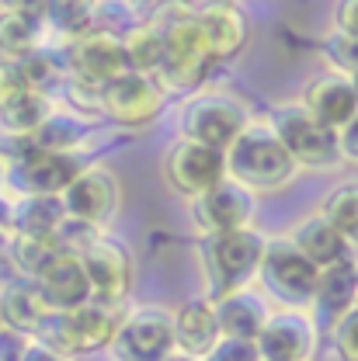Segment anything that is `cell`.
Segmentation results:
<instances>
[{"instance_id": "e575fe53", "label": "cell", "mask_w": 358, "mask_h": 361, "mask_svg": "<svg viewBox=\"0 0 358 361\" xmlns=\"http://www.w3.org/2000/svg\"><path fill=\"white\" fill-rule=\"evenodd\" d=\"M323 56H327V63H330L334 73H341V77H355L358 73V39L330 32L323 39Z\"/></svg>"}, {"instance_id": "bcb514c9", "label": "cell", "mask_w": 358, "mask_h": 361, "mask_svg": "<svg viewBox=\"0 0 358 361\" xmlns=\"http://www.w3.org/2000/svg\"><path fill=\"white\" fill-rule=\"evenodd\" d=\"M7 226H11V202L0 198V229H7Z\"/></svg>"}, {"instance_id": "d590c367", "label": "cell", "mask_w": 358, "mask_h": 361, "mask_svg": "<svg viewBox=\"0 0 358 361\" xmlns=\"http://www.w3.org/2000/svg\"><path fill=\"white\" fill-rule=\"evenodd\" d=\"M334 348L341 361H358V306L334 323Z\"/></svg>"}, {"instance_id": "d6986e66", "label": "cell", "mask_w": 358, "mask_h": 361, "mask_svg": "<svg viewBox=\"0 0 358 361\" xmlns=\"http://www.w3.org/2000/svg\"><path fill=\"white\" fill-rule=\"evenodd\" d=\"M195 25L198 35L205 42V52L213 63H229L244 52L247 45V21L233 4H220V7H205L195 11Z\"/></svg>"}, {"instance_id": "7402d4cb", "label": "cell", "mask_w": 358, "mask_h": 361, "mask_svg": "<svg viewBox=\"0 0 358 361\" xmlns=\"http://www.w3.org/2000/svg\"><path fill=\"white\" fill-rule=\"evenodd\" d=\"M216 302V319H220V334L233 337V341H258V334L265 330L271 316L268 299L261 292H251V288H240V292H229L223 299H213Z\"/></svg>"}, {"instance_id": "4316f807", "label": "cell", "mask_w": 358, "mask_h": 361, "mask_svg": "<svg viewBox=\"0 0 358 361\" xmlns=\"http://www.w3.org/2000/svg\"><path fill=\"white\" fill-rule=\"evenodd\" d=\"M49 28H45V18L35 14H18V11H0V56L7 63L42 49V45H56L49 42Z\"/></svg>"}, {"instance_id": "484cf974", "label": "cell", "mask_w": 358, "mask_h": 361, "mask_svg": "<svg viewBox=\"0 0 358 361\" xmlns=\"http://www.w3.org/2000/svg\"><path fill=\"white\" fill-rule=\"evenodd\" d=\"M358 261V257H355ZM355 261L348 264H338V268L320 271V281H316V295L314 306L327 316L330 323H338L345 313H352L358 306V278H355Z\"/></svg>"}, {"instance_id": "30bf717a", "label": "cell", "mask_w": 358, "mask_h": 361, "mask_svg": "<svg viewBox=\"0 0 358 361\" xmlns=\"http://www.w3.org/2000/svg\"><path fill=\"white\" fill-rule=\"evenodd\" d=\"M164 101H167V90L160 87V80L150 73H133V70L97 90L101 115L112 118L115 126H126V129L153 122L160 115Z\"/></svg>"}, {"instance_id": "f5cc1de1", "label": "cell", "mask_w": 358, "mask_h": 361, "mask_svg": "<svg viewBox=\"0 0 358 361\" xmlns=\"http://www.w3.org/2000/svg\"><path fill=\"white\" fill-rule=\"evenodd\" d=\"M0 326H4V319H0Z\"/></svg>"}, {"instance_id": "1f68e13d", "label": "cell", "mask_w": 358, "mask_h": 361, "mask_svg": "<svg viewBox=\"0 0 358 361\" xmlns=\"http://www.w3.org/2000/svg\"><path fill=\"white\" fill-rule=\"evenodd\" d=\"M122 49H126V59H129L133 73H150L153 77L157 66H160V56H164V35H160L157 25H139L122 39Z\"/></svg>"}, {"instance_id": "e0dca14e", "label": "cell", "mask_w": 358, "mask_h": 361, "mask_svg": "<svg viewBox=\"0 0 358 361\" xmlns=\"http://www.w3.org/2000/svg\"><path fill=\"white\" fill-rule=\"evenodd\" d=\"M35 285H39V292L52 313H70V310L94 302L88 271L80 264V254H73V250H59L49 261V268L35 278Z\"/></svg>"}, {"instance_id": "7bdbcfd3", "label": "cell", "mask_w": 358, "mask_h": 361, "mask_svg": "<svg viewBox=\"0 0 358 361\" xmlns=\"http://www.w3.org/2000/svg\"><path fill=\"white\" fill-rule=\"evenodd\" d=\"M45 7H49V0H0V11L35 14V18H45Z\"/></svg>"}, {"instance_id": "83f0119b", "label": "cell", "mask_w": 358, "mask_h": 361, "mask_svg": "<svg viewBox=\"0 0 358 361\" xmlns=\"http://www.w3.org/2000/svg\"><path fill=\"white\" fill-rule=\"evenodd\" d=\"M21 80L28 84L32 94H52L59 84H66V59H63V45H42L21 59H14Z\"/></svg>"}, {"instance_id": "ffe728a7", "label": "cell", "mask_w": 358, "mask_h": 361, "mask_svg": "<svg viewBox=\"0 0 358 361\" xmlns=\"http://www.w3.org/2000/svg\"><path fill=\"white\" fill-rule=\"evenodd\" d=\"M292 247L314 264L316 271H327V268H338V264H348L355 261V247L327 223L320 212L303 219V223L292 229Z\"/></svg>"}, {"instance_id": "f35d334b", "label": "cell", "mask_w": 358, "mask_h": 361, "mask_svg": "<svg viewBox=\"0 0 358 361\" xmlns=\"http://www.w3.org/2000/svg\"><path fill=\"white\" fill-rule=\"evenodd\" d=\"M129 4H133L136 18H139L143 25H160V21H167L171 14L188 11L184 0H129Z\"/></svg>"}, {"instance_id": "cb8c5ba5", "label": "cell", "mask_w": 358, "mask_h": 361, "mask_svg": "<svg viewBox=\"0 0 358 361\" xmlns=\"http://www.w3.org/2000/svg\"><path fill=\"white\" fill-rule=\"evenodd\" d=\"M94 135L88 115L70 108H52V115L32 133V142L39 153H84L88 139Z\"/></svg>"}, {"instance_id": "2e32d148", "label": "cell", "mask_w": 358, "mask_h": 361, "mask_svg": "<svg viewBox=\"0 0 358 361\" xmlns=\"http://www.w3.org/2000/svg\"><path fill=\"white\" fill-rule=\"evenodd\" d=\"M84 167H90V164H84L80 153H35L25 164L7 167V180L21 191V198L25 195H52V198H59L77 180V174Z\"/></svg>"}, {"instance_id": "ac0fdd59", "label": "cell", "mask_w": 358, "mask_h": 361, "mask_svg": "<svg viewBox=\"0 0 358 361\" xmlns=\"http://www.w3.org/2000/svg\"><path fill=\"white\" fill-rule=\"evenodd\" d=\"M299 104L314 115L320 126H327V129H345L358 115V94L352 87V77H341L334 70L314 77L306 84V90H303V101Z\"/></svg>"}, {"instance_id": "9a60e30c", "label": "cell", "mask_w": 358, "mask_h": 361, "mask_svg": "<svg viewBox=\"0 0 358 361\" xmlns=\"http://www.w3.org/2000/svg\"><path fill=\"white\" fill-rule=\"evenodd\" d=\"M254 344L261 361H310L316 351V319L306 310L271 313Z\"/></svg>"}, {"instance_id": "7dc6e473", "label": "cell", "mask_w": 358, "mask_h": 361, "mask_svg": "<svg viewBox=\"0 0 358 361\" xmlns=\"http://www.w3.org/2000/svg\"><path fill=\"white\" fill-rule=\"evenodd\" d=\"M7 240H11L7 229H0V261H4V254H7Z\"/></svg>"}, {"instance_id": "44dd1931", "label": "cell", "mask_w": 358, "mask_h": 361, "mask_svg": "<svg viewBox=\"0 0 358 361\" xmlns=\"http://www.w3.org/2000/svg\"><path fill=\"white\" fill-rule=\"evenodd\" d=\"M220 319H216V302L209 295L202 299H188L174 313V344L181 355L191 358H205L216 344H220Z\"/></svg>"}, {"instance_id": "5bb4252c", "label": "cell", "mask_w": 358, "mask_h": 361, "mask_svg": "<svg viewBox=\"0 0 358 361\" xmlns=\"http://www.w3.org/2000/svg\"><path fill=\"white\" fill-rule=\"evenodd\" d=\"M191 219L205 236H220L233 229H247L254 212H258V195L247 191L237 180H220L216 188H209L205 195L191 198Z\"/></svg>"}, {"instance_id": "681fc988", "label": "cell", "mask_w": 358, "mask_h": 361, "mask_svg": "<svg viewBox=\"0 0 358 361\" xmlns=\"http://www.w3.org/2000/svg\"><path fill=\"white\" fill-rule=\"evenodd\" d=\"M4 184H7V167H4V160H0V191H4Z\"/></svg>"}, {"instance_id": "f546056e", "label": "cell", "mask_w": 358, "mask_h": 361, "mask_svg": "<svg viewBox=\"0 0 358 361\" xmlns=\"http://www.w3.org/2000/svg\"><path fill=\"white\" fill-rule=\"evenodd\" d=\"M320 216L358 250V180L338 184V188L323 198Z\"/></svg>"}, {"instance_id": "8d00e7d4", "label": "cell", "mask_w": 358, "mask_h": 361, "mask_svg": "<svg viewBox=\"0 0 358 361\" xmlns=\"http://www.w3.org/2000/svg\"><path fill=\"white\" fill-rule=\"evenodd\" d=\"M32 90H28V84L21 80V73H18V66L14 63H0V115L7 111V108H14L18 101H25Z\"/></svg>"}, {"instance_id": "816d5d0a", "label": "cell", "mask_w": 358, "mask_h": 361, "mask_svg": "<svg viewBox=\"0 0 358 361\" xmlns=\"http://www.w3.org/2000/svg\"><path fill=\"white\" fill-rule=\"evenodd\" d=\"M355 278H358V261H355Z\"/></svg>"}, {"instance_id": "836d02e7", "label": "cell", "mask_w": 358, "mask_h": 361, "mask_svg": "<svg viewBox=\"0 0 358 361\" xmlns=\"http://www.w3.org/2000/svg\"><path fill=\"white\" fill-rule=\"evenodd\" d=\"M139 25L143 21L136 18L129 0H97V7H94V28L90 32H101V35H112V39H126Z\"/></svg>"}, {"instance_id": "8992f818", "label": "cell", "mask_w": 358, "mask_h": 361, "mask_svg": "<svg viewBox=\"0 0 358 361\" xmlns=\"http://www.w3.org/2000/svg\"><path fill=\"white\" fill-rule=\"evenodd\" d=\"M271 133L282 139V146L289 149V157L296 160V167L306 171H334L341 160V146H338V129L320 126L303 104H282L271 111Z\"/></svg>"}, {"instance_id": "d4e9b609", "label": "cell", "mask_w": 358, "mask_h": 361, "mask_svg": "<svg viewBox=\"0 0 358 361\" xmlns=\"http://www.w3.org/2000/svg\"><path fill=\"white\" fill-rule=\"evenodd\" d=\"M66 223L63 198L52 195H25L11 205V229L14 236H56Z\"/></svg>"}, {"instance_id": "9c48e42d", "label": "cell", "mask_w": 358, "mask_h": 361, "mask_svg": "<svg viewBox=\"0 0 358 361\" xmlns=\"http://www.w3.org/2000/svg\"><path fill=\"white\" fill-rule=\"evenodd\" d=\"M63 59H66V80L73 87L90 90V94H97L115 77L129 73L122 39H112V35H101V32H88L84 39L66 42L63 45Z\"/></svg>"}, {"instance_id": "ab89813d", "label": "cell", "mask_w": 358, "mask_h": 361, "mask_svg": "<svg viewBox=\"0 0 358 361\" xmlns=\"http://www.w3.org/2000/svg\"><path fill=\"white\" fill-rule=\"evenodd\" d=\"M28 337L11 330V326H0V361H21L25 351H28Z\"/></svg>"}, {"instance_id": "277c9868", "label": "cell", "mask_w": 358, "mask_h": 361, "mask_svg": "<svg viewBox=\"0 0 358 361\" xmlns=\"http://www.w3.org/2000/svg\"><path fill=\"white\" fill-rule=\"evenodd\" d=\"M247 126H251L247 104L226 90H198L181 108V139L213 146L220 153H226Z\"/></svg>"}, {"instance_id": "8fae6325", "label": "cell", "mask_w": 358, "mask_h": 361, "mask_svg": "<svg viewBox=\"0 0 358 361\" xmlns=\"http://www.w3.org/2000/svg\"><path fill=\"white\" fill-rule=\"evenodd\" d=\"M164 180L171 184V191L191 202L226 180V153L191 139H178L164 153Z\"/></svg>"}, {"instance_id": "ee69618b", "label": "cell", "mask_w": 358, "mask_h": 361, "mask_svg": "<svg viewBox=\"0 0 358 361\" xmlns=\"http://www.w3.org/2000/svg\"><path fill=\"white\" fill-rule=\"evenodd\" d=\"M21 361H66L63 355H56L52 348H45L42 341H32L28 344V351H25V358Z\"/></svg>"}, {"instance_id": "4fadbf2b", "label": "cell", "mask_w": 358, "mask_h": 361, "mask_svg": "<svg viewBox=\"0 0 358 361\" xmlns=\"http://www.w3.org/2000/svg\"><path fill=\"white\" fill-rule=\"evenodd\" d=\"M59 198H63L66 219H77V223H84V226L105 229L119 216L122 188H119V178L108 167H84L77 174V180Z\"/></svg>"}, {"instance_id": "60d3db41", "label": "cell", "mask_w": 358, "mask_h": 361, "mask_svg": "<svg viewBox=\"0 0 358 361\" xmlns=\"http://www.w3.org/2000/svg\"><path fill=\"white\" fill-rule=\"evenodd\" d=\"M334 32L338 35H348V39H358V0H338Z\"/></svg>"}, {"instance_id": "74e56055", "label": "cell", "mask_w": 358, "mask_h": 361, "mask_svg": "<svg viewBox=\"0 0 358 361\" xmlns=\"http://www.w3.org/2000/svg\"><path fill=\"white\" fill-rule=\"evenodd\" d=\"M202 361H261V355H258V344H254V341L220 337V344H216Z\"/></svg>"}, {"instance_id": "f1b7e54d", "label": "cell", "mask_w": 358, "mask_h": 361, "mask_svg": "<svg viewBox=\"0 0 358 361\" xmlns=\"http://www.w3.org/2000/svg\"><path fill=\"white\" fill-rule=\"evenodd\" d=\"M94 7H97V0H49L45 28L56 39V45L84 39L94 28Z\"/></svg>"}, {"instance_id": "7c38bea8", "label": "cell", "mask_w": 358, "mask_h": 361, "mask_svg": "<svg viewBox=\"0 0 358 361\" xmlns=\"http://www.w3.org/2000/svg\"><path fill=\"white\" fill-rule=\"evenodd\" d=\"M80 264L88 271L94 302L119 310V302L133 288V257H129V250L115 236L97 233L88 247L80 250Z\"/></svg>"}, {"instance_id": "c3c4849f", "label": "cell", "mask_w": 358, "mask_h": 361, "mask_svg": "<svg viewBox=\"0 0 358 361\" xmlns=\"http://www.w3.org/2000/svg\"><path fill=\"white\" fill-rule=\"evenodd\" d=\"M167 361H202V358H191V355H181V351H174Z\"/></svg>"}, {"instance_id": "f907efd6", "label": "cell", "mask_w": 358, "mask_h": 361, "mask_svg": "<svg viewBox=\"0 0 358 361\" xmlns=\"http://www.w3.org/2000/svg\"><path fill=\"white\" fill-rule=\"evenodd\" d=\"M352 87H355V94H358V73H355V77H352Z\"/></svg>"}, {"instance_id": "52a82bcc", "label": "cell", "mask_w": 358, "mask_h": 361, "mask_svg": "<svg viewBox=\"0 0 358 361\" xmlns=\"http://www.w3.org/2000/svg\"><path fill=\"white\" fill-rule=\"evenodd\" d=\"M258 278H261L265 292L285 310H306V306H314L320 271L292 247V240H268Z\"/></svg>"}, {"instance_id": "ba28073f", "label": "cell", "mask_w": 358, "mask_h": 361, "mask_svg": "<svg viewBox=\"0 0 358 361\" xmlns=\"http://www.w3.org/2000/svg\"><path fill=\"white\" fill-rule=\"evenodd\" d=\"M108 351L115 361H167L178 351L174 313L160 306H139L133 313H126Z\"/></svg>"}, {"instance_id": "3957f363", "label": "cell", "mask_w": 358, "mask_h": 361, "mask_svg": "<svg viewBox=\"0 0 358 361\" xmlns=\"http://www.w3.org/2000/svg\"><path fill=\"white\" fill-rule=\"evenodd\" d=\"M265 247H268V240L254 226L205 236L202 261H205V274H209V299H223L229 292L247 288L251 278H258Z\"/></svg>"}, {"instance_id": "b9f144b4", "label": "cell", "mask_w": 358, "mask_h": 361, "mask_svg": "<svg viewBox=\"0 0 358 361\" xmlns=\"http://www.w3.org/2000/svg\"><path fill=\"white\" fill-rule=\"evenodd\" d=\"M338 146H341V160L358 164V115L345 129H338Z\"/></svg>"}, {"instance_id": "d6a6232c", "label": "cell", "mask_w": 358, "mask_h": 361, "mask_svg": "<svg viewBox=\"0 0 358 361\" xmlns=\"http://www.w3.org/2000/svg\"><path fill=\"white\" fill-rule=\"evenodd\" d=\"M49 115H52V101L45 94H28L25 101H18L0 115V126L7 135H32Z\"/></svg>"}, {"instance_id": "7a4b0ae2", "label": "cell", "mask_w": 358, "mask_h": 361, "mask_svg": "<svg viewBox=\"0 0 358 361\" xmlns=\"http://www.w3.org/2000/svg\"><path fill=\"white\" fill-rule=\"evenodd\" d=\"M164 35V56L157 66V80L167 94H198L209 80V70L216 66L205 52V42L195 25V11H178L167 21L157 25Z\"/></svg>"}, {"instance_id": "5b68a950", "label": "cell", "mask_w": 358, "mask_h": 361, "mask_svg": "<svg viewBox=\"0 0 358 361\" xmlns=\"http://www.w3.org/2000/svg\"><path fill=\"white\" fill-rule=\"evenodd\" d=\"M119 323H122V313L115 306L88 302V306L70 310V313H52L35 337L45 348H52L56 355L73 358V355H94L101 348H112Z\"/></svg>"}, {"instance_id": "6da1fadb", "label": "cell", "mask_w": 358, "mask_h": 361, "mask_svg": "<svg viewBox=\"0 0 358 361\" xmlns=\"http://www.w3.org/2000/svg\"><path fill=\"white\" fill-rule=\"evenodd\" d=\"M296 160L271 133L268 122H251L244 135L226 149V178L244 184L247 191H278L296 178Z\"/></svg>"}, {"instance_id": "603a6c76", "label": "cell", "mask_w": 358, "mask_h": 361, "mask_svg": "<svg viewBox=\"0 0 358 361\" xmlns=\"http://www.w3.org/2000/svg\"><path fill=\"white\" fill-rule=\"evenodd\" d=\"M49 316H52V310H49V302L42 299V292H39V285L32 278H21V281H14V285H7L0 292V319H4V326H11V330H18L25 337H35Z\"/></svg>"}, {"instance_id": "4dcf8cb0", "label": "cell", "mask_w": 358, "mask_h": 361, "mask_svg": "<svg viewBox=\"0 0 358 361\" xmlns=\"http://www.w3.org/2000/svg\"><path fill=\"white\" fill-rule=\"evenodd\" d=\"M59 250H63L59 236H11V240H7L11 261L18 264V271H21L25 278H32V281L49 268V261H52Z\"/></svg>"}, {"instance_id": "f6af8a7d", "label": "cell", "mask_w": 358, "mask_h": 361, "mask_svg": "<svg viewBox=\"0 0 358 361\" xmlns=\"http://www.w3.org/2000/svg\"><path fill=\"white\" fill-rule=\"evenodd\" d=\"M220 4H229V0H184L188 11H205V7H220Z\"/></svg>"}]
</instances>
